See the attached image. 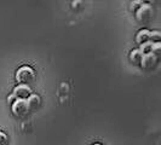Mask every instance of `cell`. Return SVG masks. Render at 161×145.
<instances>
[{"label":"cell","instance_id":"1","mask_svg":"<svg viewBox=\"0 0 161 145\" xmlns=\"http://www.w3.org/2000/svg\"><path fill=\"white\" fill-rule=\"evenodd\" d=\"M15 78H16V81L18 82V85H27V86H29L34 81V79H35V72L33 70L31 67L23 65V67L17 69Z\"/></svg>","mask_w":161,"mask_h":145},{"label":"cell","instance_id":"2","mask_svg":"<svg viewBox=\"0 0 161 145\" xmlns=\"http://www.w3.org/2000/svg\"><path fill=\"white\" fill-rule=\"evenodd\" d=\"M135 13H136V19H137V22H139L141 24H148L153 19V16H154L153 6L144 3Z\"/></svg>","mask_w":161,"mask_h":145},{"label":"cell","instance_id":"3","mask_svg":"<svg viewBox=\"0 0 161 145\" xmlns=\"http://www.w3.org/2000/svg\"><path fill=\"white\" fill-rule=\"evenodd\" d=\"M11 110H12V114L16 117L22 119L24 116H27V114L29 113L27 100H24V99H17L16 102L11 105Z\"/></svg>","mask_w":161,"mask_h":145},{"label":"cell","instance_id":"4","mask_svg":"<svg viewBox=\"0 0 161 145\" xmlns=\"http://www.w3.org/2000/svg\"><path fill=\"white\" fill-rule=\"evenodd\" d=\"M158 62H159V59L156 57H154L152 53L143 55L142 61H141V68H143L144 70H152L158 65Z\"/></svg>","mask_w":161,"mask_h":145},{"label":"cell","instance_id":"5","mask_svg":"<svg viewBox=\"0 0 161 145\" xmlns=\"http://www.w3.org/2000/svg\"><path fill=\"white\" fill-rule=\"evenodd\" d=\"M14 94L16 96L17 99H24V100H27L33 94V92H32V89L29 86H27V85H18L14 89Z\"/></svg>","mask_w":161,"mask_h":145},{"label":"cell","instance_id":"6","mask_svg":"<svg viewBox=\"0 0 161 145\" xmlns=\"http://www.w3.org/2000/svg\"><path fill=\"white\" fill-rule=\"evenodd\" d=\"M27 104H28V109L29 111H33V110H36L39 109L41 105V98L40 96L38 94H32L27 99Z\"/></svg>","mask_w":161,"mask_h":145},{"label":"cell","instance_id":"7","mask_svg":"<svg viewBox=\"0 0 161 145\" xmlns=\"http://www.w3.org/2000/svg\"><path fill=\"white\" fill-rule=\"evenodd\" d=\"M149 39H150V30L148 29H141L136 35V42L139 46L145 42H149Z\"/></svg>","mask_w":161,"mask_h":145},{"label":"cell","instance_id":"8","mask_svg":"<svg viewBox=\"0 0 161 145\" xmlns=\"http://www.w3.org/2000/svg\"><path fill=\"white\" fill-rule=\"evenodd\" d=\"M142 52L139 51V50H132L131 51V53H130V61H131V63H133V65H136V67H141V61H142Z\"/></svg>","mask_w":161,"mask_h":145},{"label":"cell","instance_id":"9","mask_svg":"<svg viewBox=\"0 0 161 145\" xmlns=\"http://www.w3.org/2000/svg\"><path fill=\"white\" fill-rule=\"evenodd\" d=\"M152 44H159L161 41V33L159 30H150V39Z\"/></svg>","mask_w":161,"mask_h":145},{"label":"cell","instance_id":"10","mask_svg":"<svg viewBox=\"0 0 161 145\" xmlns=\"http://www.w3.org/2000/svg\"><path fill=\"white\" fill-rule=\"evenodd\" d=\"M152 47H153V44L149 41V42H145L143 45H141V47L138 48L142 55H148V53H152Z\"/></svg>","mask_w":161,"mask_h":145},{"label":"cell","instance_id":"11","mask_svg":"<svg viewBox=\"0 0 161 145\" xmlns=\"http://www.w3.org/2000/svg\"><path fill=\"white\" fill-rule=\"evenodd\" d=\"M152 55L154 57H156L158 59H160L161 56V44H153V47H152Z\"/></svg>","mask_w":161,"mask_h":145},{"label":"cell","instance_id":"12","mask_svg":"<svg viewBox=\"0 0 161 145\" xmlns=\"http://www.w3.org/2000/svg\"><path fill=\"white\" fill-rule=\"evenodd\" d=\"M144 3L143 1H141V0H137V1H132L131 3V11H133V12H136L138 8H141L142 5H143Z\"/></svg>","mask_w":161,"mask_h":145},{"label":"cell","instance_id":"13","mask_svg":"<svg viewBox=\"0 0 161 145\" xmlns=\"http://www.w3.org/2000/svg\"><path fill=\"white\" fill-rule=\"evenodd\" d=\"M0 145H8V136L3 132H0Z\"/></svg>","mask_w":161,"mask_h":145},{"label":"cell","instance_id":"14","mask_svg":"<svg viewBox=\"0 0 161 145\" xmlns=\"http://www.w3.org/2000/svg\"><path fill=\"white\" fill-rule=\"evenodd\" d=\"M17 100V98H16V96H15V94H14V93H12V94H10V96H8V103H10V104L12 105L14 104V103H15V102H16Z\"/></svg>","mask_w":161,"mask_h":145},{"label":"cell","instance_id":"15","mask_svg":"<svg viewBox=\"0 0 161 145\" xmlns=\"http://www.w3.org/2000/svg\"><path fill=\"white\" fill-rule=\"evenodd\" d=\"M95 145H101V144H95Z\"/></svg>","mask_w":161,"mask_h":145}]
</instances>
